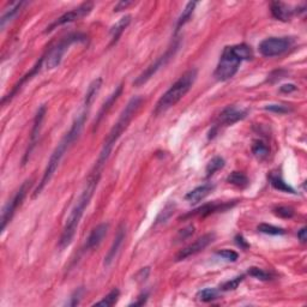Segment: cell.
<instances>
[{
    "instance_id": "obj_1",
    "label": "cell",
    "mask_w": 307,
    "mask_h": 307,
    "mask_svg": "<svg viewBox=\"0 0 307 307\" xmlns=\"http://www.w3.org/2000/svg\"><path fill=\"white\" fill-rule=\"evenodd\" d=\"M102 168L94 166L93 169L90 170V174H89L88 179H86L85 185H84L82 193L78 197L77 202L73 205L72 210H71L69 217L66 219L65 222L64 229H62L61 237L59 240V247L65 248L72 243L73 238H75L76 232L78 229V225H80L81 220H82L84 211H85L88 205L90 204L91 198L94 197L96 188H98L100 179H101L102 175Z\"/></svg>"
},
{
    "instance_id": "obj_2",
    "label": "cell",
    "mask_w": 307,
    "mask_h": 307,
    "mask_svg": "<svg viewBox=\"0 0 307 307\" xmlns=\"http://www.w3.org/2000/svg\"><path fill=\"white\" fill-rule=\"evenodd\" d=\"M89 109H90V107L84 106L83 104L82 111L78 113V115L76 117L75 122H73L72 126H71L70 131L64 136V137H62V140L59 142L57 148L54 149L53 154H52L51 157H49L48 164H47L46 169H44V172H43V175H42L40 183H39V186L36 187V190L34 191L33 198H36V197L40 195L41 191L46 187L47 184L51 182L52 177H53V174L56 173L57 168L59 167L62 157L65 156V154H66V151L69 150L70 146L72 145L73 142L80 137L81 132H82V130L84 127V124H85V122H86V118H88Z\"/></svg>"
},
{
    "instance_id": "obj_3",
    "label": "cell",
    "mask_w": 307,
    "mask_h": 307,
    "mask_svg": "<svg viewBox=\"0 0 307 307\" xmlns=\"http://www.w3.org/2000/svg\"><path fill=\"white\" fill-rule=\"evenodd\" d=\"M253 53L250 46L245 43L225 47L214 76L217 81L225 82L237 75L239 66L245 60H251Z\"/></svg>"
},
{
    "instance_id": "obj_4",
    "label": "cell",
    "mask_w": 307,
    "mask_h": 307,
    "mask_svg": "<svg viewBox=\"0 0 307 307\" xmlns=\"http://www.w3.org/2000/svg\"><path fill=\"white\" fill-rule=\"evenodd\" d=\"M197 73L198 72H197L196 69H191L186 71L183 76H180L179 80L173 84L157 101L153 114L157 117V115L164 114L168 109L174 107L192 88V85L197 80Z\"/></svg>"
},
{
    "instance_id": "obj_5",
    "label": "cell",
    "mask_w": 307,
    "mask_h": 307,
    "mask_svg": "<svg viewBox=\"0 0 307 307\" xmlns=\"http://www.w3.org/2000/svg\"><path fill=\"white\" fill-rule=\"evenodd\" d=\"M85 35H83V34H72V35H69L65 39H62L56 47L47 51V53L44 54V65H46L47 69L53 70L59 66L62 60V57L65 56L67 49L76 42L85 41Z\"/></svg>"
},
{
    "instance_id": "obj_6",
    "label": "cell",
    "mask_w": 307,
    "mask_h": 307,
    "mask_svg": "<svg viewBox=\"0 0 307 307\" xmlns=\"http://www.w3.org/2000/svg\"><path fill=\"white\" fill-rule=\"evenodd\" d=\"M179 47H180V40H178L177 39V40L173 41L172 44L168 47V49L164 52V54H162L161 57L157 58L156 61L153 62L150 66L146 67V69L144 70L137 78H136L135 82H133V85L141 86L148 82V81L153 77L157 71H160L162 67L166 66L168 62L174 58L175 54H177V52L179 51Z\"/></svg>"
},
{
    "instance_id": "obj_7",
    "label": "cell",
    "mask_w": 307,
    "mask_h": 307,
    "mask_svg": "<svg viewBox=\"0 0 307 307\" xmlns=\"http://www.w3.org/2000/svg\"><path fill=\"white\" fill-rule=\"evenodd\" d=\"M31 186V180H27L22 184V186L20 187V190L15 193V196L12 197L11 201H9L6 203V205L2 208L1 211V232H4L6 229L7 225L11 222L12 217H14L15 212L17 211V209L22 205L23 201H24L25 196L29 192V188Z\"/></svg>"
},
{
    "instance_id": "obj_8",
    "label": "cell",
    "mask_w": 307,
    "mask_h": 307,
    "mask_svg": "<svg viewBox=\"0 0 307 307\" xmlns=\"http://www.w3.org/2000/svg\"><path fill=\"white\" fill-rule=\"evenodd\" d=\"M294 44V39L292 38H269L259 43V52L263 57L272 58L277 57L287 52Z\"/></svg>"
},
{
    "instance_id": "obj_9",
    "label": "cell",
    "mask_w": 307,
    "mask_h": 307,
    "mask_svg": "<svg viewBox=\"0 0 307 307\" xmlns=\"http://www.w3.org/2000/svg\"><path fill=\"white\" fill-rule=\"evenodd\" d=\"M93 7H94L93 2H89V1L83 2L82 5H80V6L76 7V9L71 10V11L66 12V14H64L62 16H60L59 18H57V20L46 29V33H51V31H53L54 29H56L57 27H60V25H64V24H67V23H72V22H76V20H82V18L85 17V16H88L89 14H90Z\"/></svg>"
},
{
    "instance_id": "obj_10",
    "label": "cell",
    "mask_w": 307,
    "mask_h": 307,
    "mask_svg": "<svg viewBox=\"0 0 307 307\" xmlns=\"http://www.w3.org/2000/svg\"><path fill=\"white\" fill-rule=\"evenodd\" d=\"M247 115V111H244V109H239L234 106H229L227 108H225L221 112V114L219 115V119H217L216 125L214 126L211 131H210L209 138H214L216 136L217 131L221 126H230L235 123L240 122L244 118H246Z\"/></svg>"
},
{
    "instance_id": "obj_11",
    "label": "cell",
    "mask_w": 307,
    "mask_h": 307,
    "mask_svg": "<svg viewBox=\"0 0 307 307\" xmlns=\"http://www.w3.org/2000/svg\"><path fill=\"white\" fill-rule=\"evenodd\" d=\"M46 111H47L46 104H42V106H40V108L38 109V112H36L35 118H34L33 128H31V133H30V140H29V145H28L27 151H25L24 157H23V161H22L23 166H24V164H27L29 159H30V155L34 151V149H35L36 143H38L39 136H40V132H41L42 122H43L44 115H46Z\"/></svg>"
},
{
    "instance_id": "obj_12",
    "label": "cell",
    "mask_w": 307,
    "mask_h": 307,
    "mask_svg": "<svg viewBox=\"0 0 307 307\" xmlns=\"http://www.w3.org/2000/svg\"><path fill=\"white\" fill-rule=\"evenodd\" d=\"M238 202H212V203L204 204V205L199 206L193 211L188 212V214L184 215L182 217L183 220L188 219V217H206L209 215L215 214V212H220V211H225L228 209H232L233 206L237 204Z\"/></svg>"
},
{
    "instance_id": "obj_13",
    "label": "cell",
    "mask_w": 307,
    "mask_h": 307,
    "mask_svg": "<svg viewBox=\"0 0 307 307\" xmlns=\"http://www.w3.org/2000/svg\"><path fill=\"white\" fill-rule=\"evenodd\" d=\"M214 240H215V234H214V233H208V234H205V235H203V237L198 238L195 241V243L190 244V245L186 246L185 248H183V250H180L179 252H178L177 257H175V261L180 262V261H184V259L188 258V257L195 256V254L199 253V252L203 251L204 248L208 247V246Z\"/></svg>"
},
{
    "instance_id": "obj_14",
    "label": "cell",
    "mask_w": 307,
    "mask_h": 307,
    "mask_svg": "<svg viewBox=\"0 0 307 307\" xmlns=\"http://www.w3.org/2000/svg\"><path fill=\"white\" fill-rule=\"evenodd\" d=\"M109 225L108 224H101L99 225L98 227L94 228L91 230L90 235H89L88 239H86L85 244H84V251H91L95 250L100 246V244L102 243L104 237L107 235V232H108Z\"/></svg>"
},
{
    "instance_id": "obj_15",
    "label": "cell",
    "mask_w": 307,
    "mask_h": 307,
    "mask_svg": "<svg viewBox=\"0 0 307 307\" xmlns=\"http://www.w3.org/2000/svg\"><path fill=\"white\" fill-rule=\"evenodd\" d=\"M125 238H126V227H125V225L123 224L119 225V228H118V232H117V234H115L114 241H113L108 253H107L106 257H104V266H109L113 263V261L115 259L117 254L119 253V250L122 248L123 244H124Z\"/></svg>"
},
{
    "instance_id": "obj_16",
    "label": "cell",
    "mask_w": 307,
    "mask_h": 307,
    "mask_svg": "<svg viewBox=\"0 0 307 307\" xmlns=\"http://www.w3.org/2000/svg\"><path fill=\"white\" fill-rule=\"evenodd\" d=\"M270 11H271L272 17L276 18L277 20H282V22H288L296 14L295 10H292V7L281 1L271 2Z\"/></svg>"
},
{
    "instance_id": "obj_17",
    "label": "cell",
    "mask_w": 307,
    "mask_h": 307,
    "mask_svg": "<svg viewBox=\"0 0 307 307\" xmlns=\"http://www.w3.org/2000/svg\"><path fill=\"white\" fill-rule=\"evenodd\" d=\"M122 93H123V84H119V85L117 86V89H115L111 95H109V98L106 100V102L102 104L101 109H100L98 117H96V119H95V123H94V131L99 127V125L101 124L102 119L106 117L107 113L109 112V109H111L113 104H114V102L119 99L120 95H122Z\"/></svg>"
},
{
    "instance_id": "obj_18",
    "label": "cell",
    "mask_w": 307,
    "mask_h": 307,
    "mask_svg": "<svg viewBox=\"0 0 307 307\" xmlns=\"http://www.w3.org/2000/svg\"><path fill=\"white\" fill-rule=\"evenodd\" d=\"M43 62H44V56H42V57L40 58V60H39V61L36 62L35 66H34L33 69H31L30 71H29V72L27 73V75H25L24 77H23L22 80L20 81V82H18L17 84H16V85L14 86V89H12L11 93H10L9 95L5 96V98H2V101H1V102H2V104H5V103H6L7 101H10V100H11L12 98H14V96L16 95V94L18 93V90H20V89L22 88L23 84H24L25 82H27V81H29V80H30L31 77H34V76L38 75V73L40 72V70H41V67H42V64H43Z\"/></svg>"
},
{
    "instance_id": "obj_19",
    "label": "cell",
    "mask_w": 307,
    "mask_h": 307,
    "mask_svg": "<svg viewBox=\"0 0 307 307\" xmlns=\"http://www.w3.org/2000/svg\"><path fill=\"white\" fill-rule=\"evenodd\" d=\"M214 188H215V185H212V184H209V183L204 184V185H201V186H198V187H196L195 190L190 191V192L185 196V199L187 202H190V203L197 204L201 201H203L206 196H209L210 192H212Z\"/></svg>"
},
{
    "instance_id": "obj_20",
    "label": "cell",
    "mask_w": 307,
    "mask_h": 307,
    "mask_svg": "<svg viewBox=\"0 0 307 307\" xmlns=\"http://www.w3.org/2000/svg\"><path fill=\"white\" fill-rule=\"evenodd\" d=\"M131 23V16H124L123 18H120L117 23L111 28L109 30V36H111V46H114L118 41H119L120 36L123 35V33L126 30V28L130 25Z\"/></svg>"
},
{
    "instance_id": "obj_21",
    "label": "cell",
    "mask_w": 307,
    "mask_h": 307,
    "mask_svg": "<svg viewBox=\"0 0 307 307\" xmlns=\"http://www.w3.org/2000/svg\"><path fill=\"white\" fill-rule=\"evenodd\" d=\"M23 5H24V2L23 1L12 2V5L10 6V9H7L6 11L4 12L1 20H0V29H1V30H4L5 27H6V25L9 24V23L11 22L12 20H14L16 16L20 14V10H22V7H23Z\"/></svg>"
},
{
    "instance_id": "obj_22",
    "label": "cell",
    "mask_w": 307,
    "mask_h": 307,
    "mask_svg": "<svg viewBox=\"0 0 307 307\" xmlns=\"http://www.w3.org/2000/svg\"><path fill=\"white\" fill-rule=\"evenodd\" d=\"M101 85H102V78H96V80H94L93 82L90 83V85L88 86V90H86V93H85V98H84V103H83L84 106L91 107L94 100L96 99V95H98L100 89H101Z\"/></svg>"
},
{
    "instance_id": "obj_23",
    "label": "cell",
    "mask_w": 307,
    "mask_h": 307,
    "mask_svg": "<svg viewBox=\"0 0 307 307\" xmlns=\"http://www.w3.org/2000/svg\"><path fill=\"white\" fill-rule=\"evenodd\" d=\"M197 4H198V2H196V1L187 2V5L185 6V9L183 10V14L180 15L179 18H178L177 25H175V33H178V31H179L180 29H182L184 25H185L186 23L190 20V18L192 17V15H193V11H195Z\"/></svg>"
},
{
    "instance_id": "obj_24",
    "label": "cell",
    "mask_w": 307,
    "mask_h": 307,
    "mask_svg": "<svg viewBox=\"0 0 307 307\" xmlns=\"http://www.w3.org/2000/svg\"><path fill=\"white\" fill-rule=\"evenodd\" d=\"M269 180H270V184H271V186L275 188V190L282 191V192H286V193H296L292 186L288 185V184L282 179V177L279 174L272 173V174H270Z\"/></svg>"
},
{
    "instance_id": "obj_25",
    "label": "cell",
    "mask_w": 307,
    "mask_h": 307,
    "mask_svg": "<svg viewBox=\"0 0 307 307\" xmlns=\"http://www.w3.org/2000/svg\"><path fill=\"white\" fill-rule=\"evenodd\" d=\"M251 150L252 154L258 160H266L270 154V148L267 146V144L261 140H257L252 143Z\"/></svg>"
},
{
    "instance_id": "obj_26",
    "label": "cell",
    "mask_w": 307,
    "mask_h": 307,
    "mask_svg": "<svg viewBox=\"0 0 307 307\" xmlns=\"http://www.w3.org/2000/svg\"><path fill=\"white\" fill-rule=\"evenodd\" d=\"M227 183L240 188L247 187L248 184H250V182H248V178L241 172L230 173V174L227 177Z\"/></svg>"
},
{
    "instance_id": "obj_27",
    "label": "cell",
    "mask_w": 307,
    "mask_h": 307,
    "mask_svg": "<svg viewBox=\"0 0 307 307\" xmlns=\"http://www.w3.org/2000/svg\"><path fill=\"white\" fill-rule=\"evenodd\" d=\"M119 295H120L119 289H118V288H114V289H112L111 292L102 299V300H100L98 301V303L94 304V306H103V307L114 306L115 304L118 303V300H119Z\"/></svg>"
},
{
    "instance_id": "obj_28",
    "label": "cell",
    "mask_w": 307,
    "mask_h": 307,
    "mask_svg": "<svg viewBox=\"0 0 307 307\" xmlns=\"http://www.w3.org/2000/svg\"><path fill=\"white\" fill-rule=\"evenodd\" d=\"M225 160L222 157L216 156L212 160H210V162L208 164V166L205 168V173H206V178L212 177L216 172H219L220 169L225 167Z\"/></svg>"
},
{
    "instance_id": "obj_29",
    "label": "cell",
    "mask_w": 307,
    "mask_h": 307,
    "mask_svg": "<svg viewBox=\"0 0 307 307\" xmlns=\"http://www.w3.org/2000/svg\"><path fill=\"white\" fill-rule=\"evenodd\" d=\"M219 290L215 289V288H205V289L201 290L197 294V298L201 301H203V303H211V301L219 299Z\"/></svg>"
},
{
    "instance_id": "obj_30",
    "label": "cell",
    "mask_w": 307,
    "mask_h": 307,
    "mask_svg": "<svg viewBox=\"0 0 307 307\" xmlns=\"http://www.w3.org/2000/svg\"><path fill=\"white\" fill-rule=\"evenodd\" d=\"M258 232L264 233V234L267 235H283L286 234V230L283 228L276 227V225H267V224H261L257 227Z\"/></svg>"
},
{
    "instance_id": "obj_31",
    "label": "cell",
    "mask_w": 307,
    "mask_h": 307,
    "mask_svg": "<svg viewBox=\"0 0 307 307\" xmlns=\"http://www.w3.org/2000/svg\"><path fill=\"white\" fill-rule=\"evenodd\" d=\"M248 275L252 277H254V279L261 280V281H270L272 279V276L269 274V272H266V270H263V269H259V267H257V266L250 267V269H248Z\"/></svg>"
},
{
    "instance_id": "obj_32",
    "label": "cell",
    "mask_w": 307,
    "mask_h": 307,
    "mask_svg": "<svg viewBox=\"0 0 307 307\" xmlns=\"http://www.w3.org/2000/svg\"><path fill=\"white\" fill-rule=\"evenodd\" d=\"M244 279H245V276H244V275H241V276H237V277H234V279L227 281V282H225L224 285L221 286V290H224V292H230V290H235L239 287V285L243 282Z\"/></svg>"
},
{
    "instance_id": "obj_33",
    "label": "cell",
    "mask_w": 307,
    "mask_h": 307,
    "mask_svg": "<svg viewBox=\"0 0 307 307\" xmlns=\"http://www.w3.org/2000/svg\"><path fill=\"white\" fill-rule=\"evenodd\" d=\"M274 214L276 215V216L281 217V219H292L294 214H295V211H294V209L290 208V206L281 205L274 209Z\"/></svg>"
},
{
    "instance_id": "obj_34",
    "label": "cell",
    "mask_w": 307,
    "mask_h": 307,
    "mask_svg": "<svg viewBox=\"0 0 307 307\" xmlns=\"http://www.w3.org/2000/svg\"><path fill=\"white\" fill-rule=\"evenodd\" d=\"M264 108H266V111L277 113V114H286V113L292 112V108L289 106H286V104H267Z\"/></svg>"
},
{
    "instance_id": "obj_35",
    "label": "cell",
    "mask_w": 307,
    "mask_h": 307,
    "mask_svg": "<svg viewBox=\"0 0 307 307\" xmlns=\"http://www.w3.org/2000/svg\"><path fill=\"white\" fill-rule=\"evenodd\" d=\"M193 233H195V227H193L192 225H187V227H185L184 229L179 230V233L177 234V238H175V240H177V243L186 240V239L192 237Z\"/></svg>"
},
{
    "instance_id": "obj_36",
    "label": "cell",
    "mask_w": 307,
    "mask_h": 307,
    "mask_svg": "<svg viewBox=\"0 0 307 307\" xmlns=\"http://www.w3.org/2000/svg\"><path fill=\"white\" fill-rule=\"evenodd\" d=\"M217 256H220L221 258L225 259L228 262H237L239 258V254L235 251L232 250H221V251H217L216 252Z\"/></svg>"
},
{
    "instance_id": "obj_37",
    "label": "cell",
    "mask_w": 307,
    "mask_h": 307,
    "mask_svg": "<svg viewBox=\"0 0 307 307\" xmlns=\"http://www.w3.org/2000/svg\"><path fill=\"white\" fill-rule=\"evenodd\" d=\"M173 210H174V205H172V204H168L166 208L162 210V212L160 214V216L157 217L156 224H160V222H166V220L170 216V215H172Z\"/></svg>"
},
{
    "instance_id": "obj_38",
    "label": "cell",
    "mask_w": 307,
    "mask_h": 307,
    "mask_svg": "<svg viewBox=\"0 0 307 307\" xmlns=\"http://www.w3.org/2000/svg\"><path fill=\"white\" fill-rule=\"evenodd\" d=\"M83 292H84L83 288H78V289H76L75 293H73L72 296H71V301L69 304H67V305L69 306L80 305V301H81V298H82V295H83Z\"/></svg>"
},
{
    "instance_id": "obj_39",
    "label": "cell",
    "mask_w": 307,
    "mask_h": 307,
    "mask_svg": "<svg viewBox=\"0 0 307 307\" xmlns=\"http://www.w3.org/2000/svg\"><path fill=\"white\" fill-rule=\"evenodd\" d=\"M149 274H150V267H143V269L140 270L138 271V274L136 275V280L140 281V282H143V281H145L146 279H148Z\"/></svg>"
},
{
    "instance_id": "obj_40",
    "label": "cell",
    "mask_w": 307,
    "mask_h": 307,
    "mask_svg": "<svg viewBox=\"0 0 307 307\" xmlns=\"http://www.w3.org/2000/svg\"><path fill=\"white\" fill-rule=\"evenodd\" d=\"M132 4H133L132 1H125V0H123V1H119L114 6V12H120V11H123V10H126L128 6H131Z\"/></svg>"
},
{
    "instance_id": "obj_41",
    "label": "cell",
    "mask_w": 307,
    "mask_h": 307,
    "mask_svg": "<svg viewBox=\"0 0 307 307\" xmlns=\"http://www.w3.org/2000/svg\"><path fill=\"white\" fill-rule=\"evenodd\" d=\"M235 243H237V245L240 246V248H243V250H246V248L250 247V244L245 240V238H244L243 235H237V237H235Z\"/></svg>"
},
{
    "instance_id": "obj_42",
    "label": "cell",
    "mask_w": 307,
    "mask_h": 307,
    "mask_svg": "<svg viewBox=\"0 0 307 307\" xmlns=\"http://www.w3.org/2000/svg\"><path fill=\"white\" fill-rule=\"evenodd\" d=\"M296 90H298V88H296V85H294V84H285V85L280 86V91L283 94H290Z\"/></svg>"
},
{
    "instance_id": "obj_43",
    "label": "cell",
    "mask_w": 307,
    "mask_h": 307,
    "mask_svg": "<svg viewBox=\"0 0 307 307\" xmlns=\"http://www.w3.org/2000/svg\"><path fill=\"white\" fill-rule=\"evenodd\" d=\"M146 300H148V293H144L138 296L137 301H133L132 304H130V306H143L144 304H146Z\"/></svg>"
},
{
    "instance_id": "obj_44",
    "label": "cell",
    "mask_w": 307,
    "mask_h": 307,
    "mask_svg": "<svg viewBox=\"0 0 307 307\" xmlns=\"http://www.w3.org/2000/svg\"><path fill=\"white\" fill-rule=\"evenodd\" d=\"M298 239L300 240L301 244H305L307 241V230L306 227H303L298 232Z\"/></svg>"
}]
</instances>
